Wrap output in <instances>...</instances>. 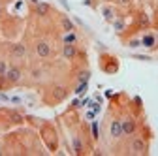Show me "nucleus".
<instances>
[{
  "label": "nucleus",
  "mask_w": 158,
  "mask_h": 156,
  "mask_svg": "<svg viewBox=\"0 0 158 156\" xmlns=\"http://www.w3.org/2000/svg\"><path fill=\"white\" fill-rule=\"evenodd\" d=\"M4 75H6V79H8L10 83H17L21 79V70L19 68H8Z\"/></svg>",
  "instance_id": "1"
},
{
  "label": "nucleus",
  "mask_w": 158,
  "mask_h": 156,
  "mask_svg": "<svg viewBox=\"0 0 158 156\" xmlns=\"http://www.w3.org/2000/svg\"><path fill=\"white\" fill-rule=\"evenodd\" d=\"M36 53L45 58V56H49V53H51V45H49L47 41H38V44H36Z\"/></svg>",
  "instance_id": "2"
},
{
  "label": "nucleus",
  "mask_w": 158,
  "mask_h": 156,
  "mask_svg": "<svg viewBox=\"0 0 158 156\" xmlns=\"http://www.w3.org/2000/svg\"><path fill=\"white\" fill-rule=\"evenodd\" d=\"M120 122H123V134H124V136H130V134H134V130H135L134 118H124V120H120Z\"/></svg>",
  "instance_id": "3"
},
{
  "label": "nucleus",
  "mask_w": 158,
  "mask_h": 156,
  "mask_svg": "<svg viewBox=\"0 0 158 156\" xmlns=\"http://www.w3.org/2000/svg\"><path fill=\"white\" fill-rule=\"evenodd\" d=\"M132 151L135 152V154H143V152H145L147 151V145H145V141H143V139H134L132 141Z\"/></svg>",
  "instance_id": "4"
},
{
  "label": "nucleus",
  "mask_w": 158,
  "mask_h": 156,
  "mask_svg": "<svg viewBox=\"0 0 158 156\" xmlns=\"http://www.w3.org/2000/svg\"><path fill=\"white\" fill-rule=\"evenodd\" d=\"M109 132H111V136H113V137H120V136H124V134H123V122H120V120H113Z\"/></svg>",
  "instance_id": "5"
},
{
  "label": "nucleus",
  "mask_w": 158,
  "mask_h": 156,
  "mask_svg": "<svg viewBox=\"0 0 158 156\" xmlns=\"http://www.w3.org/2000/svg\"><path fill=\"white\" fill-rule=\"evenodd\" d=\"M62 53H64L66 58H74V56H75V45L74 44H66L64 49H62Z\"/></svg>",
  "instance_id": "6"
},
{
  "label": "nucleus",
  "mask_w": 158,
  "mask_h": 156,
  "mask_svg": "<svg viewBox=\"0 0 158 156\" xmlns=\"http://www.w3.org/2000/svg\"><path fill=\"white\" fill-rule=\"evenodd\" d=\"M25 53H26V47L23 44H15V45H13V55H15V56H23Z\"/></svg>",
  "instance_id": "7"
},
{
  "label": "nucleus",
  "mask_w": 158,
  "mask_h": 156,
  "mask_svg": "<svg viewBox=\"0 0 158 156\" xmlns=\"http://www.w3.org/2000/svg\"><path fill=\"white\" fill-rule=\"evenodd\" d=\"M154 36H150V34H147V36H143V40H141V44L145 45V47H154Z\"/></svg>",
  "instance_id": "8"
},
{
  "label": "nucleus",
  "mask_w": 158,
  "mask_h": 156,
  "mask_svg": "<svg viewBox=\"0 0 158 156\" xmlns=\"http://www.w3.org/2000/svg\"><path fill=\"white\" fill-rule=\"evenodd\" d=\"M62 28H64L66 32H74V30H75V28H74V23H71L70 19H62Z\"/></svg>",
  "instance_id": "9"
},
{
  "label": "nucleus",
  "mask_w": 158,
  "mask_h": 156,
  "mask_svg": "<svg viewBox=\"0 0 158 156\" xmlns=\"http://www.w3.org/2000/svg\"><path fill=\"white\" fill-rule=\"evenodd\" d=\"M75 40H77V36L74 32H66V36H64V44H75Z\"/></svg>",
  "instance_id": "10"
},
{
  "label": "nucleus",
  "mask_w": 158,
  "mask_h": 156,
  "mask_svg": "<svg viewBox=\"0 0 158 156\" xmlns=\"http://www.w3.org/2000/svg\"><path fill=\"white\" fill-rule=\"evenodd\" d=\"M113 15H115L113 8H104V17H105L107 21H113Z\"/></svg>",
  "instance_id": "11"
},
{
  "label": "nucleus",
  "mask_w": 158,
  "mask_h": 156,
  "mask_svg": "<svg viewBox=\"0 0 158 156\" xmlns=\"http://www.w3.org/2000/svg\"><path fill=\"white\" fill-rule=\"evenodd\" d=\"M36 10H38L40 15H45V13L49 11V6L47 4H38V8H36Z\"/></svg>",
  "instance_id": "12"
},
{
  "label": "nucleus",
  "mask_w": 158,
  "mask_h": 156,
  "mask_svg": "<svg viewBox=\"0 0 158 156\" xmlns=\"http://www.w3.org/2000/svg\"><path fill=\"white\" fill-rule=\"evenodd\" d=\"M53 96L56 98V100H62V98H64V88H55V92H53Z\"/></svg>",
  "instance_id": "13"
},
{
  "label": "nucleus",
  "mask_w": 158,
  "mask_h": 156,
  "mask_svg": "<svg viewBox=\"0 0 158 156\" xmlns=\"http://www.w3.org/2000/svg\"><path fill=\"white\" fill-rule=\"evenodd\" d=\"M89 72H81V74H79V83H87L89 81Z\"/></svg>",
  "instance_id": "14"
},
{
  "label": "nucleus",
  "mask_w": 158,
  "mask_h": 156,
  "mask_svg": "<svg viewBox=\"0 0 158 156\" xmlns=\"http://www.w3.org/2000/svg\"><path fill=\"white\" fill-rule=\"evenodd\" d=\"M74 148H75V152H81V141H79V137H74Z\"/></svg>",
  "instance_id": "15"
},
{
  "label": "nucleus",
  "mask_w": 158,
  "mask_h": 156,
  "mask_svg": "<svg viewBox=\"0 0 158 156\" xmlns=\"http://www.w3.org/2000/svg\"><path fill=\"white\" fill-rule=\"evenodd\" d=\"M85 90H87V83H81V85L77 87V90H75V92H77V94H83Z\"/></svg>",
  "instance_id": "16"
},
{
  "label": "nucleus",
  "mask_w": 158,
  "mask_h": 156,
  "mask_svg": "<svg viewBox=\"0 0 158 156\" xmlns=\"http://www.w3.org/2000/svg\"><path fill=\"white\" fill-rule=\"evenodd\" d=\"M115 28H117V30L120 32V30L124 28V23H123V21H115Z\"/></svg>",
  "instance_id": "17"
},
{
  "label": "nucleus",
  "mask_w": 158,
  "mask_h": 156,
  "mask_svg": "<svg viewBox=\"0 0 158 156\" xmlns=\"http://www.w3.org/2000/svg\"><path fill=\"white\" fill-rule=\"evenodd\" d=\"M6 70H8V68H6V62H4V60H0V75H4V74H6Z\"/></svg>",
  "instance_id": "18"
},
{
  "label": "nucleus",
  "mask_w": 158,
  "mask_h": 156,
  "mask_svg": "<svg viewBox=\"0 0 158 156\" xmlns=\"http://www.w3.org/2000/svg\"><path fill=\"white\" fill-rule=\"evenodd\" d=\"M11 118L15 120V122H19V120H21V115H17V113H11Z\"/></svg>",
  "instance_id": "19"
},
{
  "label": "nucleus",
  "mask_w": 158,
  "mask_h": 156,
  "mask_svg": "<svg viewBox=\"0 0 158 156\" xmlns=\"http://www.w3.org/2000/svg\"><path fill=\"white\" fill-rule=\"evenodd\" d=\"M139 44H141V41H138V40H132V41H130V47H138Z\"/></svg>",
  "instance_id": "20"
},
{
  "label": "nucleus",
  "mask_w": 158,
  "mask_h": 156,
  "mask_svg": "<svg viewBox=\"0 0 158 156\" xmlns=\"http://www.w3.org/2000/svg\"><path fill=\"white\" fill-rule=\"evenodd\" d=\"M92 134H94V137H98V126L92 124Z\"/></svg>",
  "instance_id": "21"
},
{
  "label": "nucleus",
  "mask_w": 158,
  "mask_h": 156,
  "mask_svg": "<svg viewBox=\"0 0 158 156\" xmlns=\"http://www.w3.org/2000/svg\"><path fill=\"white\" fill-rule=\"evenodd\" d=\"M123 2H128V0H123Z\"/></svg>",
  "instance_id": "22"
}]
</instances>
